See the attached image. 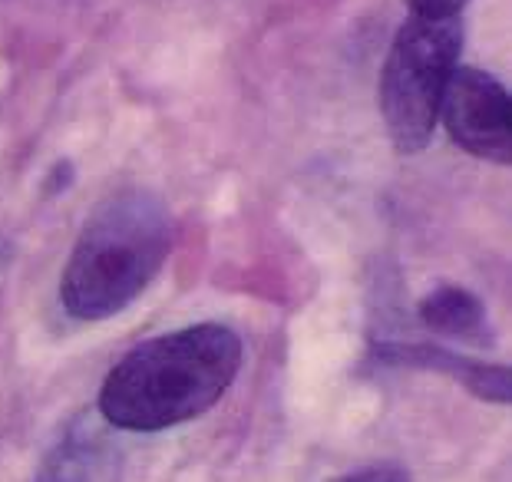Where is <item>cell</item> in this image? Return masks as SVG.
<instances>
[{"label":"cell","mask_w":512,"mask_h":482,"mask_svg":"<svg viewBox=\"0 0 512 482\" xmlns=\"http://www.w3.org/2000/svg\"><path fill=\"white\" fill-rule=\"evenodd\" d=\"M242 370V341L225 324H192L133 347L100 390L116 430L159 433L209 413Z\"/></svg>","instance_id":"obj_1"},{"label":"cell","mask_w":512,"mask_h":482,"mask_svg":"<svg viewBox=\"0 0 512 482\" xmlns=\"http://www.w3.org/2000/svg\"><path fill=\"white\" fill-rule=\"evenodd\" d=\"M172 251V218L152 192L110 195L83 225L60 281V301L76 321L126 311Z\"/></svg>","instance_id":"obj_2"},{"label":"cell","mask_w":512,"mask_h":482,"mask_svg":"<svg viewBox=\"0 0 512 482\" xmlns=\"http://www.w3.org/2000/svg\"><path fill=\"white\" fill-rule=\"evenodd\" d=\"M460 47V17L410 14L407 24L397 30L384 76H380V109H384L390 142L403 156L430 146L446 83L460 60Z\"/></svg>","instance_id":"obj_3"},{"label":"cell","mask_w":512,"mask_h":482,"mask_svg":"<svg viewBox=\"0 0 512 482\" xmlns=\"http://www.w3.org/2000/svg\"><path fill=\"white\" fill-rule=\"evenodd\" d=\"M440 116L446 133L476 159L506 166L512 159L509 142V93L493 73L456 67L446 83Z\"/></svg>","instance_id":"obj_4"},{"label":"cell","mask_w":512,"mask_h":482,"mask_svg":"<svg viewBox=\"0 0 512 482\" xmlns=\"http://www.w3.org/2000/svg\"><path fill=\"white\" fill-rule=\"evenodd\" d=\"M119 469H123L119 446L100 423L80 416L43 456L34 482H119Z\"/></svg>","instance_id":"obj_5"},{"label":"cell","mask_w":512,"mask_h":482,"mask_svg":"<svg viewBox=\"0 0 512 482\" xmlns=\"http://www.w3.org/2000/svg\"><path fill=\"white\" fill-rule=\"evenodd\" d=\"M374 354L380 360H387V364L440 370V374L463 383L473 397L496 403V407H506L512 397L509 367H503V364H483V360L460 357V354H453V350H443L433 344H377Z\"/></svg>","instance_id":"obj_6"},{"label":"cell","mask_w":512,"mask_h":482,"mask_svg":"<svg viewBox=\"0 0 512 482\" xmlns=\"http://www.w3.org/2000/svg\"><path fill=\"white\" fill-rule=\"evenodd\" d=\"M420 321L430 331L460 337V341H483L489 331L483 301L456 284H443L420 301Z\"/></svg>","instance_id":"obj_7"},{"label":"cell","mask_w":512,"mask_h":482,"mask_svg":"<svg viewBox=\"0 0 512 482\" xmlns=\"http://www.w3.org/2000/svg\"><path fill=\"white\" fill-rule=\"evenodd\" d=\"M331 482H410V473L397 463H370L354 469V473H344Z\"/></svg>","instance_id":"obj_8"},{"label":"cell","mask_w":512,"mask_h":482,"mask_svg":"<svg viewBox=\"0 0 512 482\" xmlns=\"http://www.w3.org/2000/svg\"><path fill=\"white\" fill-rule=\"evenodd\" d=\"M470 4V0H407L410 14H423V17H460V10Z\"/></svg>","instance_id":"obj_9"}]
</instances>
